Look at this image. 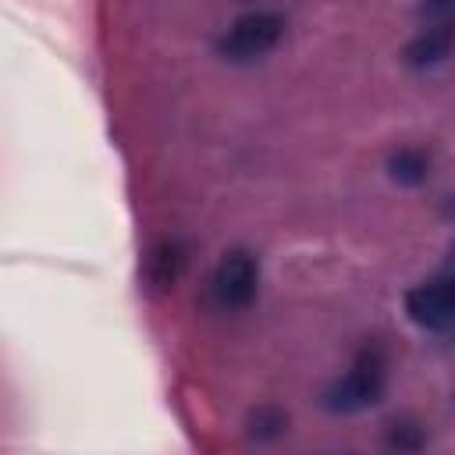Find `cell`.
Here are the masks:
<instances>
[{
  "label": "cell",
  "instance_id": "cell-3",
  "mask_svg": "<svg viewBox=\"0 0 455 455\" xmlns=\"http://www.w3.org/2000/svg\"><path fill=\"white\" fill-rule=\"evenodd\" d=\"M405 313L412 323H419L427 331L455 327V270L437 274V277L409 288L405 291Z\"/></svg>",
  "mask_w": 455,
  "mask_h": 455
},
{
  "label": "cell",
  "instance_id": "cell-7",
  "mask_svg": "<svg viewBox=\"0 0 455 455\" xmlns=\"http://www.w3.org/2000/svg\"><path fill=\"white\" fill-rule=\"evenodd\" d=\"M427 444V430L419 419L412 416H395L387 427H384V448L391 455H419Z\"/></svg>",
  "mask_w": 455,
  "mask_h": 455
},
{
  "label": "cell",
  "instance_id": "cell-4",
  "mask_svg": "<svg viewBox=\"0 0 455 455\" xmlns=\"http://www.w3.org/2000/svg\"><path fill=\"white\" fill-rule=\"evenodd\" d=\"M259 291V259L249 249H231L213 270V295L224 309H245Z\"/></svg>",
  "mask_w": 455,
  "mask_h": 455
},
{
  "label": "cell",
  "instance_id": "cell-6",
  "mask_svg": "<svg viewBox=\"0 0 455 455\" xmlns=\"http://www.w3.org/2000/svg\"><path fill=\"white\" fill-rule=\"evenodd\" d=\"M185 270V249L178 238H160L149 252H146V281L156 288V291H167L178 284Z\"/></svg>",
  "mask_w": 455,
  "mask_h": 455
},
{
  "label": "cell",
  "instance_id": "cell-9",
  "mask_svg": "<svg viewBox=\"0 0 455 455\" xmlns=\"http://www.w3.org/2000/svg\"><path fill=\"white\" fill-rule=\"evenodd\" d=\"M284 412L274 409V405H259L252 416H249V437L256 441H274L277 434H284Z\"/></svg>",
  "mask_w": 455,
  "mask_h": 455
},
{
  "label": "cell",
  "instance_id": "cell-1",
  "mask_svg": "<svg viewBox=\"0 0 455 455\" xmlns=\"http://www.w3.org/2000/svg\"><path fill=\"white\" fill-rule=\"evenodd\" d=\"M387 387V363H384V352L366 345L352 366L323 391V409L327 412H363L370 405L380 402Z\"/></svg>",
  "mask_w": 455,
  "mask_h": 455
},
{
  "label": "cell",
  "instance_id": "cell-5",
  "mask_svg": "<svg viewBox=\"0 0 455 455\" xmlns=\"http://www.w3.org/2000/svg\"><path fill=\"white\" fill-rule=\"evenodd\" d=\"M451 50H455V7H430L427 25L405 43L402 60L416 71H427L437 68Z\"/></svg>",
  "mask_w": 455,
  "mask_h": 455
},
{
  "label": "cell",
  "instance_id": "cell-2",
  "mask_svg": "<svg viewBox=\"0 0 455 455\" xmlns=\"http://www.w3.org/2000/svg\"><path fill=\"white\" fill-rule=\"evenodd\" d=\"M281 36H284V14L245 11L217 36V53L231 64H249V60L267 57L281 43Z\"/></svg>",
  "mask_w": 455,
  "mask_h": 455
},
{
  "label": "cell",
  "instance_id": "cell-8",
  "mask_svg": "<svg viewBox=\"0 0 455 455\" xmlns=\"http://www.w3.org/2000/svg\"><path fill=\"white\" fill-rule=\"evenodd\" d=\"M387 174L398 185H419L430 174V156L423 149H416V146H402V149H395L387 156Z\"/></svg>",
  "mask_w": 455,
  "mask_h": 455
}]
</instances>
